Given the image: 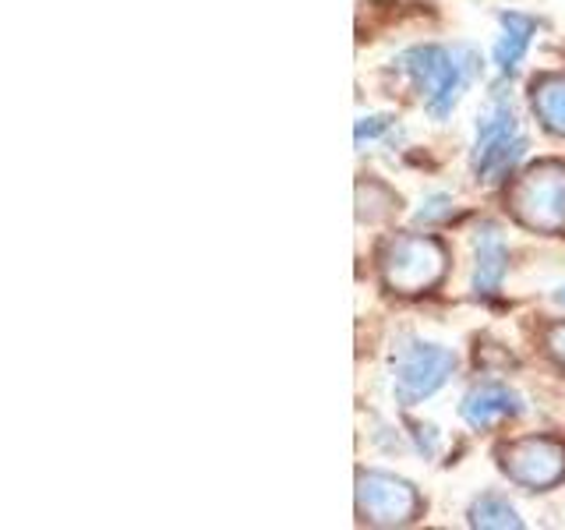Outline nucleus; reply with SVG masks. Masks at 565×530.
<instances>
[{
    "mask_svg": "<svg viewBox=\"0 0 565 530\" xmlns=\"http://www.w3.org/2000/svg\"><path fill=\"white\" fill-rule=\"evenodd\" d=\"M358 517L371 527H406L420 517V495L411 481L385 470L358 474Z\"/></svg>",
    "mask_w": 565,
    "mask_h": 530,
    "instance_id": "20e7f679",
    "label": "nucleus"
},
{
    "mask_svg": "<svg viewBox=\"0 0 565 530\" xmlns=\"http://www.w3.org/2000/svg\"><path fill=\"white\" fill-rule=\"evenodd\" d=\"M388 124H393V117H385V114H375V117H364V120H358V131H353V138H358V146H364V141H371V138H379Z\"/></svg>",
    "mask_w": 565,
    "mask_h": 530,
    "instance_id": "4468645a",
    "label": "nucleus"
},
{
    "mask_svg": "<svg viewBox=\"0 0 565 530\" xmlns=\"http://www.w3.org/2000/svg\"><path fill=\"white\" fill-rule=\"evenodd\" d=\"M544 350H547V358H552L558 368H565V322L547 326V332H544Z\"/></svg>",
    "mask_w": 565,
    "mask_h": 530,
    "instance_id": "ddd939ff",
    "label": "nucleus"
},
{
    "mask_svg": "<svg viewBox=\"0 0 565 530\" xmlns=\"http://www.w3.org/2000/svg\"><path fill=\"white\" fill-rule=\"evenodd\" d=\"M470 527H481V530H520L523 520L516 517L505 499L499 495H481L473 506H470Z\"/></svg>",
    "mask_w": 565,
    "mask_h": 530,
    "instance_id": "f8f14e48",
    "label": "nucleus"
},
{
    "mask_svg": "<svg viewBox=\"0 0 565 530\" xmlns=\"http://www.w3.org/2000/svg\"><path fill=\"white\" fill-rule=\"evenodd\" d=\"M509 269V247L499 237V230L484 226L477 230V244H473V290L477 294H494L502 287Z\"/></svg>",
    "mask_w": 565,
    "mask_h": 530,
    "instance_id": "1a4fd4ad",
    "label": "nucleus"
},
{
    "mask_svg": "<svg viewBox=\"0 0 565 530\" xmlns=\"http://www.w3.org/2000/svg\"><path fill=\"white\" fill-rule=\"evenodd\" d=\"M499 25H502V35H499V43H494V64H499L502 75H509V71H516V64L523 61V53L537 32V22L526 14L505 11L499 18Z\"/></svg>",
    "mask_w": 565,
    "mask_h": 530,
    "instance_id": "9d476101",
    "label": "nucleus"
},
{
    "mask_svg": "<svg viewBox=\"0 0 565 530\" xmlns=\"http://www.w3.org/2000/svg\"><path fill=\"white\" fill-rule=\"evenodd\" d=\"M534 114L547 131L565 135V75H544L534 82Z\"/></svg>",
    "mask_w": 565,
    "mask_h": 530,
    "instance_id": "9b49d317",
    "label": "nucleus"
},
{
    "mask_svg": "<svg viewBox=\"0 0 565 530\" xmlns=\"http://www.w3.org/2000/svg\"><path fill=\"white\" fill-rule=\"evenodd\" d=\"M449 212H452L449 194H431V199L424 202V209L417 212V220H424V223H431V220H446Z\"/></svg>",
    "mask_w": 565,
    "mask_h": 530,
    "instance_id": "2eb2a0df",
    "label": "nucleus"
},
{
    "mask_svg": "<svg viewBox=\"0 0 565 530\" xmlns=\"http://www.w3.org/2000/svg\"><path fill=\"white\" fill-rule=\"evenodd\" d=\"M526 152V138L520 131V120L509 106H494V110L481 120L473 141V173L481 181H499L512 167L520 163Z\"/></svg>",
    "mask_w": 565,
    "mask_h": 530,
    "instance_id": "423d86ee",
    "label": "nucleus"
},
{
    "mask_svg": "<svg viewBox=\"0 0 565 530\" xmlns=\"http://www.w3.org/2000/svg\"><path fill=\"white\" fill-rule=\"evenodd\" d=\"M456 371V353L438 347V343H414L403 353L396 368V400L403 406H414L420 400L435 396L441 385L452 379Z\"/></svg>",
    "mask_w": 565,
    "mask_h": 530,
    "instance_id": "0eeeda50",
    "label": "nucleus"
},
{
    "mask_svg": "<svg viewBox=\"0 0 565 530\" xmlns=\"http://www.w3.org/2000/svg\"><path fill=\"white\" fill-rule=\"evenodd\" d=\"M509 209L523 226L537 234H562L565 230V163L544 159L526 167L509 188Z\"/></svg>",
    "mask_w": 565,
    "mask_h": 530,
    "instance_id": "f03ea898",
    "label": "nucleus"
},
{
    "mask_svg": "<svg viewBox=\"0 0 565 530\" xmlns=\"http://www.w3.org/2000/svg\"><path fill=\"white\" fill-rule=\"evenodd\" d=\"M499 467L520 488L547 491L565 477V446L547 435H526L499 449Z\"/></svg>",
    "mask_w": 565,
    "mask_h": 530,
    "instance_id": "39448f33",
    "label": "nucleus"
},
{
    "mask_svg": "<svg viewBox=\"0 0 565 530\" xmlns=\"http://www.w3.org/2000/svg\"><path fill=\"white\" fill-rule=\"evenodd\" d=\"M520 411H523L520 396L502 382L473 385L470 393L463 396V403H459V417H463L477 432H484V428H491V424H499L505 417H516Z\"/></svg>",
    "mask_w": 565,
    "mask_h": 530,
    "instance_id": "6e6552de",
    "label": "nucleus"
},
{
    "mask_svg": "<svg viewBox=\"0 0 565 530\" xmlns=\"http://www.w3.org/2000/svg\"><path fill=\"white\" fill-rule=\"evenodd\" d=\"M379 269L388 290L414 297V294H428L431 287H438L441 276L449 269V255H446V247H441V241L428 234H399L385 241L379 255Z\"/></svg>",
    "mask_w": 565,
    "mask_h": 530,
    "instance_id": "f257e3e1",
    "label": "nucleus"
},
{
    "mask_svg": "<svg viewBox=\"0 0 565 530\" xmlns=\"http://www.w3.org/2000/svg\"><path fill=\"white\" fill-rule=\"evenodd\" d=\"M399 67L414 78L435 120H446L456 110L467 85V67L456 61V53L446 46H414L399 57Z\"/></svg>",
    "mask_w": 565,
    "mask_h": 530,
    "instance_id": "7ed1b4c3",
    "label": "nucleus"
},
{
    "mask_svg": "<svg viewBox=\"0 0 565 530\" xmlns=\"http://www.w3.org/2000/svg\"><path fill=\"white\" fill-rule=\"evenodd\" d=\"M555 300H558V305H565V287H562V290H555Z\"/></svg>",
    "mask_w": 565,
    "mask_h": 530,
    "instance_id": "dca6fc26",
    "label": "nucleus"
}]
</instances>
